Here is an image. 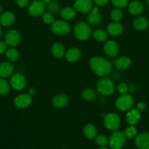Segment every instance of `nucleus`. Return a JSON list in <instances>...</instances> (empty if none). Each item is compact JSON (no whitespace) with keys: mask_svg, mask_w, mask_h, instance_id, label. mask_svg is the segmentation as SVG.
Returning <instances> with one entry per match:
<instances>
[{"mask_svg":"<svg viewBox=\"0 0 149 149\" xmlns=\"http://www.w3.org/2000/svg\"><path fill=\"white\" fill-rule=\"evenodd\" d=\"M18 51L15 48H10L6 51V56L10 61H16L19 58Z\"/></svg>","mask_w":149,"mask_h":149,"instance_id":"obj_30","label":"nucleus"},{"mask_svg":"<svg viewBox=\"0 0 149 149\" xmlns=\"http://www.w3.org/2000/svg\"><path fill=\"white\" fill-rule=\"evenodd\" d=\"M65 56L69 62H75L81 58V51L77 48H71L65 52Z\"/></svg>","mask_w":149,"mask_h":149,"instance_id":"obj_21","label":"nucleus"},{"mask_svg":"<svg viewBox=\"0 0 149 149\" xmlns=\"http://www.w3.org/2000/svg\"><path fill=\"white\" fill-rule=\"evenodd\" d=\"M149 21L148 19L143 16L136 18L133 21V26L138 31H143L148 27Z\"/></svg>","mask_w":149,"mask_h":149,"instance_id":"obj_26","label":"nucleus"},{"mask_svg":"<svg viewBox=\"0 0 149 149\" xmlns=\"http://www.w3.org/2000/svg\"><path fill=\"white\" fill-rule=\"evenodd\" d=\"M84 134L89 140H93L95 139L97 134V130L95 126L92 124H87L84 127Z\"/></svg>","mask_w":149,"mask_h":149,"instance_id":"obj_27","label":"nucleus"},{"mask_svg":"<svg viewBox=\"0 0 149 149\" xmlns=\"http://www.w3.org/2000/svg\"><path fill=\"white\" fill-rule=\"evenodd\" d=\"M42 1H43V3L45 4V5H47V4H49V3L50 2V1H52V0H42Z\"/></svg>","mask_w":149,"mask_h":149,"instance_id":"obj_44","label":"nucleus"},{"mask_svg":"<svg viewBox=\"0 0 149 149\" xmlns=\"http://www.w3.org/2000/svg\"><path fill=\"white\" fill-rule=\"evenodd\" d=\"M61 149H65V148H61Z\"/></svg>","mask_w":149,"mask_h":149,"instance_id":"obj_49","label":"nucleus"},{"mask_svg":"<svg viewBox=\"0 0 149 149\" xmlns=\"http://www.w3.org/2000/svg\"><path fill=\"white\" fill-rule=\"evenodd\" d=\"M118 91L121 93V94H125V93H128L129 91V86L127 83H121L118 85L117 86Z\"/></svg>","mask_w":149,"mask_h":149,"instance_id":"obj_38","label":"nucleus"},{"mask_svg":"<svg viewBox=\"0 0 149 149\" xmlns=\"http://www.w3.org/2000/svg\"><path fill=\"white\" fill-rule=\"evenodd\" d=\"M90 66L93 72L100 77L110 74L113 70L111 62L102 56H94L90 59Z\"/></svg>","mask_w":149,"mask_h":149,"instance_id":"obj_1","label":"nucleus"},{"mask_svg":"<svg viewBox=\"0 0 149 149\" xmlns=\"http://www.w3.org/2000/svg\"><path fill=\"white\" fill-rule=\"evenodd\" d=\"M16 4L20 7H26L30 4V0H15Z\"/></svg>","mask_w":149,"mask_h":149,"instance_id":"obj_39","label":"nucleus"},{"mask_svg":"<svg viewBox=\"0 0 149 149\" xmlns=\"http://www.w3.org/2000/svg\"><path fill=\"white\" fill-rule=\"evenodd\" d=\"M81 96L83 99L87 101L94 100L97 96V92L92 88H87L81 92Z\"/></svg>","mask_w":149,"mask_h":149,"instance_id":"obj_28","label":"nucleus"},{"mask_svg":"<svg viewBox=\"0 0 149 149\" xmlns=\"http://www.w3.org/2000/svg\"><path fill=\"white\" fill-rule=\"evenodd\" d=\"M141 112L137 108H132L126 114V121L130 126H134L138 124L141 118Z\"/></svg>","mask_w":149,"mask_h":149,"instance_id":"obj_16","label":"nucleus"},{"mask_svg":"<svg viewBox=\"0 0 149 149\" xmlns=\"http://www.w3.org/2000/svg\"><path fill=\"white\" fill-rule=\"evenodd\" d=\"M146 5L148 6V7L149 8V0H146Z\"/></svg>","mask_w":149,"mask_h":149,"instance_id":"obj_45","label":"nucleus"},{"mask_svg":"<svg viewBox=\"0 0 149 149\" xmlns=\"http://www.w3.org/2000/svg\"><path fill=\"white\" fill-rule=\"evenodd\" d=\"M97 90L104 96L111 95L115 90L114 83L110 78L103 77L97 82Z\"/></svg>","mask_w":149,"mask_h":149,"instance_id":"obj_3","label":"nucleus"},{"mask_svg":"<svg viewBox=\"0 0 149 149\" xmlns=\"http://www.w3.org/2000/svg\"><path fill=\"white\" fill-rule=\"evenodd\" d=\"M131 65V60L127 56L118 57L114 61V66L119 70H127Z\"/></svg>","mask_w":149,"mask_h":149,"instance_id":"obj_23","label":"nucleus"},{"mask_svg":"<svg viewBox=\"0 0 149 149\" xmlns=\"http://www.w3.org/2000/svg\"><path fill=\"white\" fill-rule=\"evenodd\" d=\"M93 1L98 7H103L109 3V0H93Z\"/></svg>","mask_w":149,"mask_h":149,"instance_id":"obj_40","label":"nucleus"},{"mask_svg":"<svg viewBox=\"0 0 149 149\" xmlns=\"http://www.w3.org/2000/svg\"><path fill=\"white\" fill-rule=\"evenodd\" d=\"M14 66L10 61H4L0 64V77L6 78L13 75Z\"/></svg>","mask_w":149,"mask_h":149,"instance_id":"obj_17","label":"nucleus"},{"mask_svg":"<svg viewBox=\"0 0 149 149\" xmlns=\"http://www.w3.org/2000/svg\"><path fill=\"white\" fill-rule=\"evenodd\" d=\"M32 98L29 93H22L16 96L14 99V105L19 109H24L31 104Z\"/></svg>","mask_w":149,"mask_h":149,"instance_id":"obj_11","label":"nucleus"},{"mask_svg":"<svg viewBox=\"0 0 149 149\" xmlns=\"http://www.w3.org/2000/svg\"><path fill=\"white\" fill-rule=\"evenodd\" d=\"M45 5L42 0H35L32 1L28 7L29 15L33 17H39L45 13Z\"/></svg>","mask_w":149,"mask_h":149,"instance_id":"obj_8","label":"nucleus"},{"mask_svg":"<svg viewBox=\"0 0 149 149\" xmlns=\"http://www.w3.org/2000/svg\"><path fill=\"white\" fill-rule=\"evenodd\" d=\"M47 8L49 10V13H52V14H57L61 10V6L57 1L52 0L49 4H47Z\"/></svg>","mask_w":149,"mask_h":149,"instance_id":"obj_32","label":"nucleus"},{"mask_svg":"<svg viewBox=\"0 0 149 149\" xmlns=\"http://www.w3.org/2000/svg\"><path fill=\"white\" fill-rule=\"evenodd\" d=\"M74 35L78 40L85 41L91 37L92 29L87 22L79 21L74 26Z\"/></svg>","mask_w":149,"mask_h":149,"instance_id":"obj_2","label":"nucleus"},{"mask_svg":"<svg viewBox=\"0 0 149 149\" xmlns=\"http://www.w3.org/2000/svg\"><path fill=\"white\" fill-rule=\"evenodd\" d=\"M99 149H109V148H107L106 147H100Z\"/></svg>","mask_w":149,"mask_h":149,"instance_id":"obj_46","label":"nucleus"},{"mask_svg":"<svg viewBox=\"0 0 149 149\" xmlns=\"http://www.w3.org/2000/svg\"><path fill=\"white\" fill-rule=\"evenodd\" d=\"M123 26L119 22H112L107 26V33L113 37L120 35L123 32Z\"/></svg>","mask_w":149,"mask_h":149,"instance_id":"obj_19","label":"nucleus"},{"mask_svg":"<svg viewBox=\"0 0 149 149\" xmlns=\"http://www.w3.org/2000/svg\"><path fill=\"white\" fill-rule=\"evenodd\" d=\"M102 19L103 18L99 12L98 8L96 7H93L91 11L89 13L88 15H87V20L89 24L93 25V26H97L101 23Z\"/></svg>","mask_w":149,"mask_h":149,"instance_id":"obj_15","label":"nucleus"},{"mask_svg":"<svg viewBox=\"0 0 149 149\" xmlns=\"http://www.w3.org/2000/svg\"><path fill=\"white\" fill-rule=\"evenodd\" d=\"M116 107L121 111H127L131 110L134 105V99L132 96L129 93L121 94L117 98L115 102Z\"/></svg>","mask_w":149,"mask_h":149,"instance_id":"obj_5","label":"nucleus"},{"mask_svg":"<svg viewBox=\"0 0 149 149\" xmlns=\"http://www.w3.org/2000/svg\"><path fill=\"white\" fill-rule=\"evenodd\" d=\"M135 144L138 149H149V132H142L135 137Z\"/></svg>","mask_w":149,"mask_h":149,"instance_id":"obj_14","label":"nucleus"},{"mask_svg":"<svg viewBox=\"0 0 149 149\" xmlns=\"http://www.w3.org/2000/svg\"><path fill=\"white\" fill-rule=\"evenodd\" d=\"M42 20L46 24H52L55 22V17L52 13L46 12L42 15Z\"/></svg>","mask_w":149,"mask_h":149,"instance_id":"obj_35","label":"nucleus"},{"mask_svg":"<svg viewBox=\"0 0 149 149\" xmlns=\"http://www.w3.org/2000/svg\"><path fill=\"white\" fill-rule=\"evenodd\" d=\"M51 52L54 57L57 58H61L65 55V49L64 45L61 42H55L52 45Z\"/></svg>","mask_w":149,"mask_h":149,"instance_id":"obj_24","label":"nucleus"},{"mask_svg":"<svg viewBox=\"0 0 149 149\" xmlns=\"http://www.w3.org/2000/svg\"><path fill=\"white\" fill-rule=\"evenodd\" d=\"M7 45L4 41H0V54H2L7 51Z\"/></svg>","mask_w":149,"mask_h":149,"instance_id":"obj_41","label":"nucleus"},{"mask_svg":"<svg viewBox=\"0 0 149 149\" xmlns=\"http://www.w3.org/2000/svg\"><path fill=\"white\" fill-rule=\"evenodd\" d=\"M15 21V15L10 11H6L0 15V23L3 26H10Z\"/></svg>","mask_w":149,"mask_h":149,"instance_id":"obj_20","label":"nucleus"},{"mask_svg":"<svg viewBox=\"0 0 149 149\" xmlns=\"http://www.w3.org/2000/svg\"><path fill=\"white\" fill-rule=\"evenodd\" d=\"M126 136L121 131H114L109 139V146L111 149H122L126 142Z\"/></svg>","mask_w":149,"mask_h":149,"instance_id":"obj_4","label":"nucleus"},{"mask_svg":"<svg viewBox=\"0 0 149 149\" xmlns=\"http://www.w3.org/2000/svg\"><path fill=\"white\" fill-rule=\"evenodd\" d=\"M10 91V85L3 77H0V94L7 95Z\"/></svg>","mask_w":149,"mask_h":149,"instance_id":"obj_31","label":"nucleus"},{"mask_svg":"<svg viewBox=\"0 0 149 149\" xmlns=\"http://www.w3.org/2000/svg\"><path fill=\"white\" fill-rule=\"evenodd\" d=\"M52 102L55 108H63L68 105V97L63 93H59L54 96Z\"/></svg>","mask_w":149,"mask_h":149,"instance_id":"obj_22","label":"nucleus"},{"mask_svg":"<svg viewBox=\"0 0 149 149\" xmlns=\"http://www.w3.org/2000/svg\"><path fill=\"white\" fill-rule=\"evenodd\" d=\"M128 10L134 15H140L144 11V6L140 1L134 0L128 4Z\"/></svg>","mask_w":149,"mask_h":149,"instance_id":"obj_18","label":"nucleus"},{"mask_svg":"<svg viewBox=\"0 0 149 149\" xmlns=\"http://www.w3.org/2000/svg\"><path fill=\"white\" fill-rule=\"evenodd\" d=\"M123 13L121 9L115 8L111 13V18L113 22H119L122 19Z\"/></svg>","mask_w":149,"mask_h":149,"instance_id":"obj_33","label":"nucleus"},{"mask_svg":"<svg viewBox=\"0 0 149 149\" xmlns=\"http://www.w3.org/2000/svg\"><path fill=\"white\" fill-rule=\"evenodd\" d=\"M111 2L116 8L122 9L127 5L128 0H111Z\"/></svg>","mask_w":149,"mask_h":149,"instance_id":"obj_37","label":"nucleus"},{"mask_svg":"<svg viewBox=\"0 0 149 149\" xmlns=\"http://www.w3.org/2000/svg\"><path fill=\"white\" fill-rule=\"evenodd\" d=\"M5 41L8 46L11 48L17 46L20 42V34L15 29H11L8 31L5 34Z\"/></svg>","mask_w":149,"mask_h":149,"instance_id":"obj_10","label":"nucleus"},{"mask_svg":"<svg viewBox=\"0 0 149 149\" xmlns=\"http://www.w3.org/2000/svg\"><path fill=\"white\" fill-rule=\"evenodd\" d=\"M35 93H36V90H35L34 88H33V87L29 88V93H29V94H30L31 96H32V95L35 94Z\"/></svg>","mask_w":149,"mask_h":149,"instance_id":"obj_43","label":"nucleus"},{"mask_svg":"<svg viewBox=\"0 0 149 149\" xmlns=\"http://www.w3.org/2000/svg\"><path fill=\"white\" fill-rule=\"evenodd\" d=\"M70 30L71 26L66 20H55V22L52 24V31L55 34L65 35L69 33Z\"/></svg>","mask_w":149,"mask_h":149,"instance_id":"obj_7","label":"nucleus"},{"mask_svg":"<svg viewBox=\"0 0 149 149\" xmlns=\"http://www.w3.org/2000/svg\"><path fill=\"white\" fill-rule=\"evenodd\" d=\"M103 51L108 56L115 57L119 53V45L117 42L113 40H108L104 44Z\"/></svg>","mask_w":149,"mask_h":149,"instance_id":"obj_13","label":"nucleus"},{"mask_svg":"<svg viewBox=\"0 0 149 149\" xmlns=\"http://www.w3.org/2000/svg\"><path fill=\"white\" fill-rule=\"evenodd\" d=\"M1 27H0V37H1Z\"/></svg>","mask_w":149,"mask_h":149,"instance_id":"obj_47","label":"nucleus"},{"mask_svg":"<svg viewBox=\"0 0 149 149\" xmlns=\"http://www.w3.org/2000/svg\"><path fill=\"white\" fill-rule=\"evenodd\" d=\"M96 143L100 147H106L108 144H109V139L103 134H100L97 135L95 138Z\"/></svg>","mask_w":149,"mask_h":149,"instance_id":"obj_36","label":"nucleus"},{"mask_svg":"<svg viewBox=\"0 0 149 149\" xmlns=\"http://www.w3.org/2000/svg\"><path fill=\"white\" fill-rule=\"evenodd\" d=\"M108 34H109L107 33V32L103 29H97L93 33L95 39L100 42H106L108 39Z\"/></svg>","mask_w":149,"mask_h":149,"instance_id":"obj_29","label":"nucleus"},{"mask_svg":"<svg viewBox=\"0 0 149 149\" xmlns=\"http://www.w3.org/2000/svg\"><path fill=\"white\" fill-rule=\"evenodd\" d=\"M77 15V10L71 7H64L61 10V16L64 20H71Z\"/></svg>","mask_w":149,"mask_h":149,"instance_id":"obj_25","label":"nucleus"},{"mask_svg":"<svg viewBox=\"0 0 149 149\" xmlns=\"http://www.w3.org/2000/svg\"><path fill=\"white\" fill-rule=\"evenodd\" d=\"M146 108V104L143 102H141L139 103H138L137 105V109L140 111V112H143L144 111Z\"/></svg>","mask_w":149,"mask_h":149,"instance_id":"obj_42","label":"nucleus"},{"mask_svg":"<svg viewBox=\"0 0 149 149\" xmlns=\"http://www.w3.org/2000/svg\"><path fill=\"white\" fill-rule=\"evenodd\" d=\"M1 6L0 4V14H1Z\"/></svg>","mask_w":149,"mask_h":149,"instance_id":"obj_48","label":"nucleus"},{"mask_svg":"<svg viewBox=\"0 0 149 149\" xmlns=\"http://www.w3.org/2000/svg\"><path fill=\"white\" fill-rule=\"evenodd\" d=\"M124 133H125L127 138H129V139L133 138V137H136V136L138 135V134H138L137 129L135 128L134 126H129L128 127H127V128L125 129Z\"/></svg>","mask_w":149,"mask_h":149,"instance_id":"obj_34","label":"nucleus"},{"mask_svg":"<svg viewBox=\"0 0 149 149\" xmlns=\"http://www.w3.org/2000/svg\"><path fill=\"white\" fill-rule=\"evenodd\" d=\"M10 86L17 91H20L26 86V77L22 73H15L10 78Z\"/></svg>","mask_w":149,"mask_h":149,"instance_id":"obj_9","label":"nucleus"},{"mask_svg":"<svg viewBox=\"0 0 149 149\" xmlns=\"http://www.w3.org/2000/svg\"><path fill=\"white\" fill-rule=\"evenodd\" d=\"M103 122L106 128L110 131H116L120 127L121 119L119 115L114 112H109L103 117Z\"/></svg>","mask_w":149,"mask_h":149,"instance_id":"obj_6","label":"nucleus"},{"mask_svg":"<svg viewBox=\"0 0 149 149\" xmlns=\"http://www.w3.org/2000/svg\"><path fill=\"white\" fill-rule=\"evenodd\" d=\"M74 8L81 13H90L93 8V0H75Z\"/></svg>","mask_w":149,"mask_h":149,"instance_id":"obj_12","label":"nucleus"}]
</instances>
